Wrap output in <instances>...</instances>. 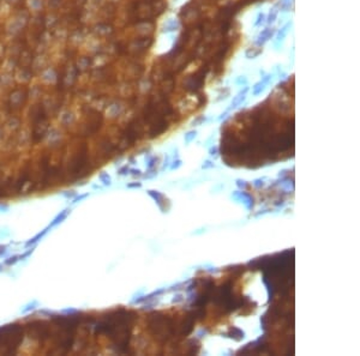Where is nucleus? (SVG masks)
I'll list each match as a JSON object with an SVG mask.
<instances>
[{
	"label": "nucleus",
	"instance_id": "6",
	"mask_svg": "<svg viewBox=\"0 0 360 356\" xmlns=\"http://www.w3.org/2000/svg\"><path fill=\"white\" fill-rule=\"evenodd\" d=\"M262 281H263L264 286H265V288H266V291H268V299H269V301H271V300L274 299V294H275L274 283L271 282V279H269V278H268V276H266V275H264V276H263Z\"/></svg>",
	"mask_w": 360,
	"mask_h": 356
},
{
	"label": "nucleus",
	"instance_id": "11",
	"mask_svg": "<svg viewBox=\"0 0 360 356\" xmlns=\"http://www.w3.org/2000/svg\"><path fill=\"white\" fill-rule=\"evenodd\" d=\"M279 186H280L281 189H283V191H286V192H291V191L294 189V184H293V181L289 180V179H284V180H282V181L279 184Z\"/></svg>",
	"mask_w": 360,
	"mask_h": 356
},
{
	"label": "nucleus",
	"instance_id": "5",
	"mask_svg": "<svg viewBox=\"0 0 360 356\" xmlns=\"http://www.w3.org/2000/svg\"><path fill=\"white\" fill-rule=\"evenodd\" d=\"M85 164H86V154L85 152L78 154L77 156H75L73 161H72L71 169H72V172H73V174H77V173L83 170Z\"/></svg>",
	"mask_w": 360,
	"mask_h": 356
},
{
	"label": "nucleus",
	"instance_id": "20",
	"mask_svg": "<svg viewBox=\"0 0 360 356\" xmlns=\"http://www.w3.org/2000/svg\"><path fill=\"white\" fill-rule=\"evenodd\" d=\"M237 186L239 188H246L247 187V182L245 180H241V179H238L237 180Z\"/></svg>",
	"mask_w": 360,
	"mask_h": 356
},
{
	"label": "nucleus",
	"instance_id": "27",
	"mask_svg": "<svg viewBox=\"0 0 360 356\" xmlns=\"http://www.w3.org/2000/svg\"><path fill=\"white\" fill-rule=\"evenodd\" d=\"M140 186H142L140 182H135V184H129V185H127L129 188H135V187H140Z\"/></svg>",
	"mask_w": 360,
	"mask_h": 356
},
{
	"label": "nucleus",
	"instance_id": "18",
	"mask_svg": "<svg viewBox=\"0 0 360 356\" xmlns=\"http://www.w3.org/2000/svg\"><path fill=\"white\" fill-rule=\"evenodd\" d=\"M253 186L257 187V188H261L264 186V179H257L253 181Z\"/></svg>",
	"mask_w": 360,
	"mask_h": 356
},
{
	"label": "nucleus",
	"instance_id": "25",
	"mask_svg": "<svg viewBox=\"0 0 360 356\" xmlns=\"http://www.w3.org/2000/svg\"><path fill=\"white\" fill-rule=\"evenodd\" d=\"M130 173L133 175V176H140V170L139 169H130Z\"/></svg>",
	"mask_w": 360,
	"mask_h": 356
},
{
	"label": "nucleus",
	"instance_id": "14",
	"mask_svg": "<svg viewBox=\"0 0 360 356\" xmlns=\"http://www.w3.org/2000/svg\"><path fill=\"white\" fill-rule=\"evenodd\" d=\"M184 300H185V297H184V295L181 293H176L173 296L172 302H173V304H175V305H178V304H181V302H184Z\"/></svg>",
	"mask_w": 360,
	"mask_h": 356
},
{
	"label": "nucleus",
	"instance_id": "2",
	"mask_svg": "<svg viewBox=\"0 0 360 356\" xmlns=\"http://www.w3.org/2000/svg\"><path fill=\"white\" fill-rule=\"evenodd\" d=\"M82 317L79 314H73V315H57L53 317V323L55 324L58 327H60L64 331L67 332H75L77 326L81 324Z\"/></svg>",
	"mask_w": 360,
	"mask_h": 356
},
{
	"label": "nucleus",
	"instance_id": "3",
	"mask_svg": "<svg viewBox=\"0 0 360 356\" xmlns=\"http://www.w3.org/2000/svg\"><path fill=\"white\" fill-rule=\"evenodd\" d=\"M30 332L32 333V336L35 338H37L40 341H43V339H47V338L50 336V332H49V329L48 326H46L45 323H41V322H35V323H31L28 325Z\"/></svg>",
	"mask_w": 360,
	"mask_h": 356
},
{
	"label": "nucleus",
	"instance_id": "4",
	"mask_svg": "<svg viewBox=\"0 0 360 356\" xmlns=\"http://www.w3.org/2000/svg\"><path fill=\"white\" fill-rule=\"evenodd\" d=\"M232 198H233L234 200H237V202L244 204L245 207H246L247 210H252V207H253V205H255V203H253V202H255V200H253V197H252L251 194L246 193V192H239V191H237V192H234V193L232 194Z\"/></svg>",
	"mask_w": 360,
	"mask_h": 356
},
{
	"label": "nucleus",
	"instance_id": "29",
	"mask_svg": "<svg viewBox=\"0 0 360 356\" xmlns=\"http://www.w3.org/2000/svg\"><path fill=\"white\" fill-rule=\"evenodd\" d=\"M5 248H6L5 246H0V254H1V253H5V252H6V250H5Z\"/></svg>",
	"mask_w": 360,
	"mask_h": 356
},
{
	"label": "nucleus",
	"instance_id": "24",
	"mask_svg": "<svg viewBox=\"0 0 360 356\" xmlns=\"http://www.w3.org/2000/svg\"><path fill=\"white\" fill-rule=\"evenodd\" d=\"M207 333H208V330H207V329H202L199 332L197 333V336H198V338H202V337H204Z\"/></svg>",
	"mask_w": 360,
	"mask_h": 356
},
{
	"label": "nucleus",
	"instance_id": "17",
	"mask_svg": "<svg viewBox=\"0 0 360 356\" xmlns=\"http://www.w3.org/2000/svg\"><path fill=\"white\" fill-rule=\"evenodd\" d=\"M18 260H21V259H19V256H14V257H11V258L6 259V260H5V264H6V265H13V264H16Z\"/></svg>",
	"mask_w": 360,
	"mask_h": 356
},
{
	"label": "nucleus",
	"instance_id": "13",
	"mask_svg": "<svg viewBox=\"0 0 360 356\" xmlns=\"http://www.w3.org/2000/svg\"><path fill=\"white\" fill-rule=\"evenodd\" d=\"M100 180L103 182V185H106V186H109L111 185V176L108 175L107 173H102L101 175H100Z\"/></svg>",
	"mask_w": 360,
	"mask_h": 356
},
{
	"label": "nucleus",
	"instance_id": "8",
	"mask_svg": "<svg viewBox=\"0 0 360 356\" xmlns=\"http://www.w3.org/2000/svg\"><path fill=\"white\" fill-rule=\"evenodd\" d=\"M194 319H196V317H193V315H189V317L185 319V323H184V325H183V334H189V333L192 331Z\"/></svg>",
	"mask_w": 360,
	"mask_h": 356
},
{
	"label": "nucleus",
	"instance_id": "28",
	"mask_svg": "<svg viewBox=\"0 0 360 356\" xmlns=\"http://www.w3.org/2000/svg\"><path fill=\"white\" fill-rule=\"evenodd\" d=\"M88 197V194H83V195H81V197H78V198H76L75 200H73V203H77L78 200H82V199H84V198H86Z\"/></svg>",
	"mask_w": 360,
	"mask_h": 356
},
{
	"label": "nucleus",
	"instance_id": "7",
	"mask_svg": "<svg viewBox=\"0 0 360 356\" xmlns=\"http://www.w3.org/2000/svg\"><path fill=\"white\" fill-rule=\"evenodd\" d=\"M226 337H229V338H233V339L235 341H240L245 337V332L238 327H233L229 330V332L226 334Z\"/></svg>",
	"mask_w": 360,
	"mask_h": 356
},
{
	"label": "nucleus",
	"instance_id": "19",
	"mask_svg": "<svg viewBox=\"0 0 360 356\" xmlns=\"http://www.w3.org/2000/svg\"><path fill=\"white\" fill-rule=\"evenodd\" d=\"M196 137V132H189L186 136H185V141L186 143H190V141Z\"/></svg>",
	"mask_w": 360,
	"mask_h": 356
},
{
	"label": "nucleus",
	"instance_id": "10",
	"mask_svg": "<svg viewBox=\"0 0 360 356\" xmlns=\"http://www.w3.org/2000/svg\"><path fill=\"white\" fill-rule=\"evenodd\" d=\"M68 213H70V210H68V209H66V210L61 211V212L59 213V215H58L53 220V222L49 224L48 229H49V228H53V227H55V225H57V224H59V223H61V222H63V221H64V220H65V218L68 216Z\"/></svg>",
	"mask_w": 360,
	"mask_h": 356
},
{
	"label": "nucleus",
	"instance_id": "12",
	"mask_svg": "<svg viewBox=\"0 0 360 356\" xmlns=\"http://www.w3.org/2000/svg\"><path fill=\"white\" fill-rule=\"evenodd\" d=\"M47 231H48V228H47V229H45V230H42L41 233H39L37 235H35V236H34L32 239H30V240H29V241L27 242V246L34 245V243H36V242H37V241H40V240H41V239H42V238H43V236H45V235L47 234Z\"/></svg>",
	"mask_w": 360,
	"mask_h": 356
},
{
	"label": "nucleus",
	"instance_id": "15",
	"mask_svg": "<svg viewBox=\"0 0 360 356\" xmlns=\"http://www.w3.org/2000/svg\"><path fill=\"white\" fill-rule=\"evenodd\" d=\"M156 162H157V157H150L147 162V167L149 169H153L155 166H156Z\"/></svg>",
	"mask_w": 360,
	"mask_h": 356
},
{
	"label": "nucleus",
	"instance_id": "1",
	"mask_svg": "<svg viewBox=\"0 0 360 356\" xmlns=\"http://www.w3.org/2000/svg\"><path fill=\"white\" fill-rule=\"evenodd\" d=\"M23 327L17 324H10L0 327V348L6 354L14 352L23 341Z\"/></svg>",
	"mask_w": 360,
	"mask_h": 356
},
{
	"label": "nucleus",
	"instance_id": "26",
	"mask_svg": "<svg viewBox=\"0 0 360 356\" xmlns=\"http://www.w3.org/2000/svg\"><path fill=\"white\" fill-rule=\"evenodd\" d=\"M261 324H262V329L263 330H265V327H266V322H265V315H263L262 318H261Z\"/></svg>",
	"mask_w": 360,
	"mask_h": 356
},
{
	"label": "nucleus",
	"instance_id": "21",
	"mask_svg": "<svg viewBox=\"0 0 360 356\" xmlns=\"http://www.w3.org/2000/svg\"><path fill=\"white\" fill-rule=\"evenodd\" d=\"M209 155L210 156H214V157H216L219 155V149L216 148V146H212V148H210V150H209Z\"/></svg>",
	"mask_w": 360,
	"mask_h": 356
},
{
	"label": "nucleus",
	"instance_id": "9",
	"mask_svg": "<svg viewBox=\"0 0 360 356\" xmlns=\"http://www.w3.org/2000/svg\"><path fill=\"white\" fill-rule=\"evenodd\" d=\"M148 194L157 203V205L161 207V210H163V205H162V203H163V195H162L158 191H153V189L148 191Z\"/></svg>",
	"mask_w": 360,
	"mask_h": 356
},
{
	"label": "nucleus",
	"instance_id": "30",
	"mask_svg": "<svg viewBox=\"0 0 360 356\" xmlns=\"http://www.w3.org/2000/svg\"><path fill=\"white\" fill-rule=\"evenodd\" d=\"M35 304H36V302H34V304H32V305H31V309H32V308H34V307H32V306H34V305H35ZM29 309H30V306H28V308H24V309H23V312H28V311H29Z\"/></svg>",
	"mask_w": 360,
	"mask_h": 356
},
{
	"label": "nucleus",
	"instance_id": "16",
	"mask_svg": "<svg viewBox=\"0 0 360 356\" xmlns=\"http://www.w3.org/2000/svg\"><path fill=\"white\" fill-rule=\"evenodd\" d=\"M181 166H183V161H181V159H175V161H173L172 164H171V169H172V170L179 169Z\"/></svg>",
	"mask_w": 360,
	"mask_h": 356
},
{
	"label": "nucleus",
	"instance_id": "22",
	"mask_svg": "<svg viewBox=\"0 0 360 356\" xmlns=\"http://www.w3.org/2000/svg\"><path fill=\"white\" fill-rule=\"evenodd\" d=\"M212 167H215V164H214L211 161H209V159H208V161H205V162L203 163V166H202L203 169H209V168H212Z\"/></svg>",
	"mask_w": 360,
	"mask_h": 356
},
{
	"label": "nucleus",
	"instance_id": "23",
	"mask_svg": "<svg viewBox=\"0 0 360 356\" xmlns=\"http://www.w3.org/2000/svg\"><path fill=\"white\" fill-rule=\"evenodd\" d=\"M129 172H130V168L127 167V166H125V167H122V168H120L119 169V174L120 175H125V174H129Z\"/></svg>",
	"mask_w": 360,
	"mask_h": 356
}]
</instances>
